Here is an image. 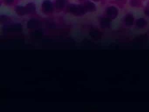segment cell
<instances>
[{
	"label": "cell",
	"mask_w": 149,
	"mask_h": 112,
	"mask_svg": "<svg viewBox=\"0 0 149 112\" xmlns=\"http://www.w3.org/2000/svg\"><path fill=\"white\" fill-rule=\"evenodd\" d=\"M41 8L44 10H54L55 9L54 1L52 0H42L41 3Z\"/></svg>",
	"instance_id": "cell-1"
},
{
	"label": "cell",
	"mask_w": 149,
	"mask_h": 112,
	"mask_svg": "<svg viewBox=\"0 0 149 112\" xmlns=\"http://www.w3.org/2000/svg\"><path fill=\"white\" fill-rule=\"evenodd\" d=\"M55 9L57 10H62L67 8L69 3L68 0H54Z\"/></svg>",
	"instance_id": "cell-2"
},
{
	"label": "cell",
	"mask_w": 149,
	"mask_h": 112,
	"mask_svg": "<svg viewBox=\"0 0 149 112\" xmlns=\"http://www.w3.org/2000/svg\"><path fill=\"white\" fill-rule=\"evenodd\" d=\"M81 4L83 5L85 10L94 11L96 8L95 3L91 0H86Z\"/></svg>",
	"instance_id": "cell-3"
},
{
	"label": "cell",
	"mask_w": 149,
	"mask_h": 112,
	"mask_svg": "<svg viewBox=\"0 0 149 112\" xmlns=\"http://www.w3.org/2000/svg\"><path fill=\"white\" fill-rule=\"evenodd\" d=\"M106 12L110 16H115L118 13V9L113 5H110L106 9Z\"/></svg>",
	"instance_id": "cell-4"
},
{
	"label": "cell",
	"mask_w": 149,
	"mask_h": 112,
	"mask_svg": "<svg viewBox=\"0 0 149 112\" xmlns=\"http://www.w3.org/2000/svg\"><path fill=\"white\" fill-rule=\"evenodd\" d=\"M144 0H129V3L131 7L138 8L143 4Z\"/></svg>",
	"instance_id": "cell-5"
},
{
	"label": "cell",
	"mask_w": 149,
	"mask_h": 112,
	"mask_svg": "<svg viewBox=\"0 0 149 112\" xmlns=\"http://www.w3.org/2000/svg\"><path fill=\"white\" fill-rule=\"evenodd\" d=\"M20 0H1V2L7 6H13L17 4Z\"/></svg>",
	"instance_id": "cell-6"
},
{
	"label": "cell",
	"mask_w": 149,
	"mask_h": 112,
	"mask_svg": "<svg viewBox=\"0 0 149 112\" xmlns=\"http://www.w3.org/2000/svg\"><path fill=\"white\" fill-rule=\"evenodd\" d=\"M114 2L118 6H123L126 4L127 0H114Z\"/></svg>",
	"instance_id": "cell-7"
},
{
	"label": "cell",
	"mask_w": 149,
	"mask_h": 112,
	"mask_svg": "<svg viewBox=\"0 0 149 112\" xmlns=\"http://www.w3.org/2000/svg\"><path fill=\"white\" fill-rule=\"evenodd\" d=\"M146 4H146V7L145 8L146 10L149 12V1H148Z\"/></svg>",
	"instance_id": "cell-8"
},
{
	"label": "cell",
	"mask_w": 149,
	"mask_h": 112,
	"mask_svg": "<svg viewBox=\"0 0 149 112\" xmlns=\"http://www.w3.org/2000/svg\"><path fill=\"white\" fill-rule=\"evenodd\" d=\"M91 1L95 3H99L103 1L104 0H91Z\"/></svg>",
	"instance_id": "cell-9"
},
{
	"label": "cell",
	"mask_w": 149,
	"mask_h": 112,
	"mask_svg": "<svg viewBox=\"0 0 149 112\" xmlns=\"http://www.w3.org/2000/svg\"><path fill=\"white\" fill-rule=\"evenodd\" d=\"M86 0H77V2L79 3V4H82Z\"/></svg>",
	"instance_id": "cell-10"
}]
</instances>
